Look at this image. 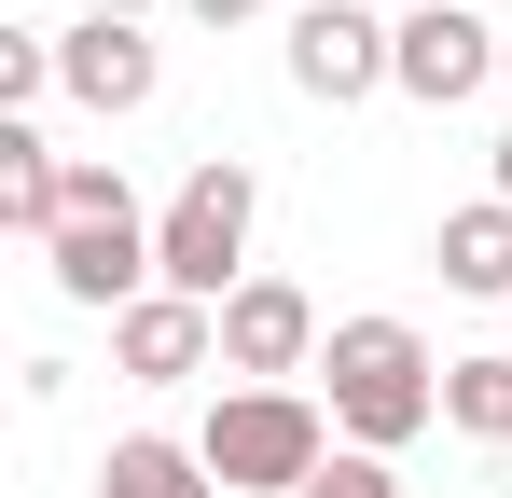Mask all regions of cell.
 I'll return each instance as SVG.
<instances>
[{
    "instance_id": "obj_1",
    "label": "cell",
    "mask_w": 512,
    "mask_h": 498,
    "mask_svg": "<svg viewBox=\"0 0 512 498\" xmlns=\"http://www.w3.org/2000/svg\"><path fill=\"white\" fill-rule=\"evenodd\" d=\"M319 388H333V429L360 457H402L416 429H443V360H429L416 319H333Z\"/></svg>"
},
{
    "instance_id": "obj_2",
    "label": "cell",
    "mask_w": 512,
    "mask_h": 498,
    "mask_svg": "<svg viewBox=\"0 0 512 498\" xmlns=\"http://www.w3.org/2000/svg\"><path fill=\"white\" fill-rule=\"evenodd\" d=\"M333 402H305V388H222V415L194 429V457H208V485L222 498H305L333 471Z\"/></svg>"
},
{
    "instance_id": "obj_3",
    "label": "cell",
    "mask_w": 512,
    "mask_h": 498,
    "mask_svg": "<svg viewBox=\"0 0 512 498\" xmlns=\"http://www.w3.org/2000/svg\"><path fill=\"white\" fill-rule=\"evenodd\" d=\"M42 277L70 291V305H153L167 291V263H153V208L125 194V166H70V222L42 236Z\"/></svg>"
},
{
    "instance_id": "obj_4",
    "label": "cell",
    "mask_w": 512,
    "mask_h": 498,
    "mask_svg": "<svg viewBox=\"0 0 512 498\" xmlns=\"http://www.w3.org/2000/svg\"><path fill=\"white\" fill-rule=\"evenodd\" d=\"M250 222H263V180L236 153H208L167 208H153V263H167L180 305H236V291H250Z\"/></svg>"
},
{
    "instance_id": "obj_5",
    "label": "cell",
    "mask_w": 512,
    "mask_h": 498,
    "mask_svg": "<svg viewBox=\"0 0 512 498\" xmlns=\"http://www.w3.org/2000/svg\"><path fill=\"white\" fill-rule=\"evenodd\" d=\"M388 83H402V97H429V111H457V97H485V83H499V28H485L471 0H416V14H402Z\"/></svg>"
},
{
    "instance_id": "obj_6",
    "label": "cell",
    "mask_w": 512,
    "mask_h": 498,
    "mask_svg": "<svg viewBox=\"0 0 512 498\" xmlns=\"http://www.w3.org/2000/svg\"><path fill=\"white\" fill-rule=\"evenodd\" d=\"M388 56H402V28H374L360 0H305V14H291V83H305L319 111L374 97V83H388Z\"/></svg>"
},
{
    "instance_id": "obj_7",
    "label": "cell",
    "mask_w": 512,
    "mask_h": 498,
    "mask_svg": "<svg viewBox=\"0 0 512 498\" xmlns=\"http://www.w3.org/2000/svg\"><path fill=\"white\" fill-rule=\"evenodd\" d=\"M319 346H333V332H319V305H305L291 277H250V291L222 305V374H236V388H277V374H319Z\"/></svg>"
},
{
    "instance_id": "obj_8",
    "label": "cell",
    "mask_w": 512,
    "mask_h": 498,
    "mask_svg": "<svg viewBox=\"0 0 512 498\" xmlns=\"http://www.w3.org/2000/svg\"><path fill=\"white\" fill-rule=\"evenodd\" d=\"M208 360H222V305L153 291V305L111 319V374H139V388H180V374H208Z\"/></svg>"
},
{
    "instance_id": "obj_9",
    "label": "cell",
    "mask_w": 512,
    "mask_h": 498,
    "mask_svg": "<svg viewBox=\"0 0 512 498\" xmlns=\"http://www.w3.org/2000/svg\"><path fill=\"white\" fill-rule=\"evenodd\" d=\"M56 83H70L84 111H111V125H125V111H153V42H139L125 14H84V28L56 42Z\"/></svg>"
},
{
    "instance_id": "obj_10",
    "label": "cell",
    "mask_w": 512,
    "mask_h": 498,
    "mask_svg": "<svg viewBox=\"0 0 512 498\" xmlns=\"http://www.w3.org/2000/svg\"><path fill=\"white\" fill-rule=\"evenodd\" d=\"M0 222H14V236H56V222H70V166H56L42 125H14V111H0Z\"/></svg>"
},
{
    "instance_id": "obj_11",
    "label": "cell",
    "mask_w": 512,
    "mask_h": 498,
    "mask_svg": "<svg viewBox=\"0 0 512 498\" xmlns=\"http://www.w3.org/2000/svg\"><path fill=\"white\" fill-rule=\"evenodd\" d=\"M429 263H443V291H471V305H512V208L485 194V208H457L443 236H429Z\"/></svg>"
},
{
    "instance_id": "obj_12",
    "label": "cell",
    "mask_w": 512,
    "mask_h": 498,
    "mask_svg": "<svg viewBox=\"0 0 512 498\" xmlns=\"http://www.w3.org/2000/svg\"><path fill=\"white\" fill-rule=\"evenodd\" d=\"M97 498H222V485H208V457H194V443H167V429H125V443L97 457Z\"/></svg>"
},
{
    "instance_id": "obj_13",
    "label": "cell",
    "mask_w": 512,
    "mask_h": 498,
    "mask_svg": "<svg viewBox=\"0 0 512 498\" xmlns=\"http://www.w3.org/2000/svg\"><path fill=\"white\" fill-rule=\"evenodd\" d=\"M443 429L512 443V346H485V360H443Z\"/></svg>"
},
{
    "instance_id": "obj_14",
    "label": "cell",
    "mask_w": 512,
    "mask_h": 498,
    "mask_svg": "<svg viewBox=\"0 0 512 498\" xmlns=\"http://www.w3.org/2000/svg\"><path fill=\"white\" fill-rule=\"evenodd\" d=\"M42 83H56V42H42V28H0V111H14V125H28Z\"/></svg>"
},
{
    "instance_id": "obj_15",
    "label": "cell",
    "mask_w": 512,
    "mask_h": 498,
    "mask_svg": "<svg viewBox=\"0 0 512 498\" xmlns=\"http://www.w3.org/2000/svg\"><path fill=\"white\" fill-rule=\"evenodd\" d=\"M305 498H402V471H388V457H360V443H333V471H319Z\"/></svg>"
},
{
    "instance_id": "obj_16",
    "label": "cell",
    "mask_w": 512,
    "mask_h": 498,
    "mask_svg": "<svg viewBox=\"0 0 512 498\" xmlns=\"http://www.w3.org/2000/svg\"><path fill=\"white\" fill-rule=\"evenodd\" d=\"M180 14H194V28H250L263 0H180Z\"/></svg>"
},
{
    "instance_id": "obj_17",
    "label": "cell",
    "mask_w": 512,
    "mask_h": 498,
    "mask_svg": "<svg viewBox=\"0 0 512 498\" xmlns=\"http://www.w3.org/2000/svg\"><path fill=\"white\" fill-rule=\"evenodd\" d=\"M84 14H125V28H139V14H153V0H84Z\"/></svg>"
},
{
    "instance_id": "obj_18",
    "label": "cell",
    "mask_w": 512,
    "mask_h": 498,
    "mask_svg": "<svg viewBox=\"0 0 512 498\" xmlns=\"http://www.w3.org/2000/svg\"><path fill=\"white\" fill-rule=\"evenodd\" d=\"M499 208H512V125H499Z\"/></svg>"
},
{
    "instance_id": "obj_19",
    "label": "cell",
    "mask_w": 512,
    "mask_h": 498,
    "mask_svg": "<svg viewBox=\"0 0 512 498\" xmlns=\"http://www.w3.org/2000/svg\"><path fill=\"white\" fill-rule=\"evenodd\" d=\"M499 83H512V28H499Z\"/></svg>"
}]
</instances>
